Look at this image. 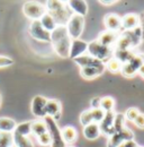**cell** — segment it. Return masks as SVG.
<instances>
[{"instance_id": "obj_22", "label": "cell", "mask_w": 144, "mask_h": 147, "mask_svg": "<svg viewBox=\"0 0 144 147\" xmlns=\"http://www.w3.org/2000/svg\"><path fill=\"white\" fill-rule=\"evenodd\" d=\"M14 132L20 135V136L28 137V135L32 134V121H26V122H21V123L17 125Z\"/></svg>"}, {"instance_id": "obj_2", "label": "cell", "mask_w": 144, "mask_h": 147, "mask_svg": "<svg viewBox=\"0 0 144 147\" xmlns=\"http://www.w3.org/2000/svg\"><path fill=\"white\" fill-rule=\"evenodd\" d=\"M88 55H91L92 58L106 63L109 59L114 57V49L113 48H107L103 44H100L98 41H92L88 43Z\"/></svg>"}, {"instance_id": "obj_16", "label": "cell", "mask_w": 144, "mask_h": 147, "mask_svg": "<svg viewBox=\"0 0 144 147\" xmlns=\"http://www.w3.org/2000/svg\"><path fill=\"white\" fill-rule=\"evenodd\" d=\"M61 113V103L57 100H47L46 102V115L57 119Z\"/></svg>"}, {"instance_id": "obj_23", "label": "cell", "mask_w": 144, "mask_h": 147, "mask_svg": "<svg viewBox=\"0 0 144 147\" xmlns=\"http://www.w3.org/2000/svg\"><path fill=\"white\" fill-rule=\"evenodd\" d=\"M122 62L119 60H117L115 57H113L111 59H109L107 62L105 63V67L106 69H108L110 73L113 74H116V73H119L122 70Z\"/></svg>"}, {"instance_id": "obj_15", "label": "cell", "mask_w": 144, "mask_h": 147, "mask_svg": "<svg viewBox=\"0 0 144 147\" xmlns=\"http://www.w3.org/2000/svg\"><path fill=\"white\" fill-rule=\"evenodd\" d=\"M100 134H101V130H100L99 123L92 122V123H90L88 126L83 127V136L88 140H95V139H97L100 136Z\"/></svg>"}, {"instance_id": "obj_25", "label": "cell", "mask_w": 144, "mask_h": 147, "mask_svg": "<svg viewBox=\"0 0 144 147\" xmlns=\"http://www.w3.org/2000/svg\"><path fill=\"white\" fill-rule=\"evenodd\" d=\"M114 105H115V101L113 100V97L105 96V97L100 98V109L104 110L106 113L107 112H111L113 109H114Z\"/></svg>"}, {"instance_id": "obj_8", "label": "cell", "mask_w": 144, "mask_h": 147, "mask_svg": "<svg viewBox=\"0 0 144 147\" xmlns=\"http://www.w3.org/2000/svg\"><path fill=\"white\" fill-rule=\"evenodd\" d=\"M88 50V43L83 40H72L71 43V50H70V58L71 59H75L78 57L86 55Z\"/></svg>"}, {"instance_id": "obj_28", "label": "cell", "mask_w": 144, "mask_h": 147, "mask_svg": "<svg viewBox=\"0 0 144 147\" xmlns=\"http://www.w3.org/2000/svg\"><path fill=\"white\" fill-rule=\"evenodd\" d=\"M92 117H91V111L90 110H85L81 114H80V123L86 127L90 123H92Z\"/></svg>"}, {"instance_id": "obj_36", "label": "cell", "mask_w": 144, "mask_h": 147, "mask_svg": "<svg viewBox=\"0 0 144 147\" xmlns=\"http://www.w3.org/2000/svg\"><path fill=\"white\" fill-rule=\"evenodd\" d=\"M139 73H140V75H141V76H142V77L144 78V65L142 66V67H141V68H140Z\"/></svg>"}, {"instance_id": "obj_31", "label": "cell", "mask_w": 144, "mask_h": 147, "mask_svg": "<svg viewBox=\"0 0 144 147\" xmlns=\"http://www.w3.org/2000/svg\"><path fill=\"white\" fill-rule=\"evenodd\" d=\"M14 65V60L6 55H0V68H6Z\"/></svg>"}, {"instance_id": "obj_12", "label": "cell", "mask_w": 144, "mask_h": 147, "mask_svg": "<svg viewBox=\"0 0 144 147\" xmlns=\"http://www.w3.org/2000/svg\"><path fill=\"white\" fill-rule=\"evenodd\" d=\"M140 17L136 14H127L122 18V27L126 31H132L139 27L140 25Z\"/></svg>"}, {"instance_id": "obj_9", "label": "cell", "mask_w": 144, "mask_h": 147, "mask_svg": "<svg viewBox=\"0 0 144 147\" xmlns=\"http://www.w3.org/2000/svg\"><path fill=\"white\" fill-rule=\"evenodd\" d=\"M104 25L110 32H117L122 28V18L116 14H108L104 18Z\"/></svg>"}, {"instance_id": "obj_21", "label": "cell", "mask_w": 144, "mask_h": 147, "mask_svg": "<svg viewBox=\"0 0 144 147\" xmlns=\"http://www.w3.org/2000/svg\"><path fill=\"white\" fill-rule=\"evenodd\" d=\"M14 134V145L16 147H34L33 142L25 136H20L18 134Z\"/></svg>"}, {"instance_id": "obj_6", "label": "cell", "mask_w": 144, "mask_h": 147, "mask_svg": "<svg viewBox=\"0 0 144 147\" xmlns=\"http://www.w3.org/2000/svg\"><path fill=\"white\" fill-rule=\"evenodd\" d=\"M29 34L33 38L41 42H51V33L45 31L39 20H33L29 25Z\"/></svg>"}, {"instance_id": "obj_37", "label": "cell", "mask_w": 144, "mask_h": 147, "mask_svg": "<svg viewBox=\"0 0 144 147\" xmlns=\"http://www.w3.org/2000/svg\"><path fill=\"white\" fill-rule=\"evenodd\" d=\"M1 100H2V96H1V94H0V105H1Z\"/></svg>"}, {"instance_id": "obj_13", "label": "cell", "mask_w": 144, "mask_h": 147, "mask_svg": "<svg viewBox=\"0 0 144 147\" xmlns=\"http://www.w3.org/2000/svg\"><path fill=\"white\" fill-rule=\"evenodd\" d=\"M73 60H74V62L78 63L81 68H82V67H97V66H103V65H105L104 62H101V61H99V60L92 58V57L89 55H81V57H78V58L73 59Z\"/></svg>"}, {"instance_id": "obj_29", "label": "cell", "mask_w": 144, "mask_h": 147, "mask_svg": "<svg viewBox=\"0 0 144 147\" xmlns=\"http://www.w3.org/2000/svg\"><path fill=\"white\" fill-rule=\"evenodd\" d=\"M37 140H38L39 145H42V146H50L52 144V142H53L52 140V137H51V135L49 132H46V134L37 137Z\"/></svg>"}, {"instance_id": "obj_24", "label": "cell", "mask_w": 144, "mask_h": 147, "mask_svg": "<svg viewBox=\"0 0 144 147\" xmlns=\"http://www.w3.org/2000/svg\"><path fill=\"white\" fill-rule=\"evenodd\" d=\"M14 134L0 132V147H14Z\"/></svg>"}, {"instance_id": "obj_18", "label": "cell", "mask_w": 144, "mask_h": 147, "mask_svg": "<svg viewBox=\"0 0 144 147\" xmlns=\"http://www.w3.org/2000/svg\"><path fill=\"white\" fill-rule=\"evenodd\" d=\"M77 136H78L77 130L71 126H65L64 128L61 129V138L68 144L74 143L77 139Z\"/></svg>"}, {"instance_id": "obj_10", "label": "cell", "mask_w": 144, "mask_h": 147, "mask_svg": "<svg viewBox=\"0 0 144 147\" xmlns=\"http://www.w3.org/2000/svg\"><path fill=\"white\" fill-rule=\"evenodd\" d=\"M67 6L73 11L75 15H80L85 17L88 13V3L83 0H70L67 1Z\"/></svg>"}, {"instance_id": "obj_35", "label": "cell", "mask_w": 144, "mask_h": 147, "mask_svg": "<svg viewBox=\"0 0 144 147\" xmlns=\"http://www.w3.org/2000/svg\"><path fill=\"white\" fill-rule=\"evenodd\" d=\"M99 2H100V3H104V5L106 3V6H108V3H110V5H114L116 1H113V0H111V1H101V0H100Z\"/></svg>"}, {"instance_id": "obj_34", "label": "cell", "mask_w": 144, "mask_h": 147, "mask_svg": "<svg viewBox=\"0 0 144 147\" xmlns=\"http://www.w3.org/2000/svg\"><path fill=\"white\" fill-rule=\"evenodd\" d=\"M136 146L137 145H136V143L134 140H127V142L122 143L118 147H136Z\"/></svg>"}, {"instance_id": "obj_32", "label": "cell", "mask_w": 144, "mask_h": 147, "mask_svg": "<svg viewBox=\"0 0 144 147\" xmlns=\"http://www.w3.org/2000/svg\"><path fill=\"white\" fill-rule=\"evenodd\" d=\"M134 125L140 129H144V113H140L134 120Z\"/></svg>"}, {"instance_id": "obj_19", "label": "cell", "mask_w": 144, "mask_h": 147, "mask_svg": "<svg viewBox=\"0 0 144 147\" xmlns=\"http://www.w3.org/2000/svg\"><path fill=\"white\" fill-rule=\"evenodd\" d=\"M39 22H41L43 28H44L45 31L50 32V33H52L54 30L56 28V26H57V24H56V22L54 20L53 16H52L51 14H49V13H46V14L41 18Z\"/></svg>"}, {"instance_id": "obj_11", "label": "cell", "mask_w": 144, "mask_h": 147, "mask_svg": "<svg viewBox=\"0 0 144 147\" xmlns=\"http://www.w3.org/2000/svg\"><path fill=\"white\" fill-rule=\"evenodd\" d=\"M105 69H106L105 65L97 66V67H82V68H80V75L85 79H93V78L103 75Z\"/></svg>"}, {"instance_id": "obj_27", "label": "cell", "mask_w": 144, "mask_h": 147, "mask_svg": "<svg viewBox=\"0 0 144 147\" xmlns=\"http://www.w3.org/2000/svg\"><path fill=\"white\" fill-rule=\"evenodd\" d=\"M65 5H63V2L62 1H47L46 2V10H49L47 13H50V14H52V13H56V11H59V10H61L63 7H64Z\"/></svg>"}, {"instance_id": "obj_14", "label": "cell", "mask_w": 144, "mask_h": 147, "mask_svg": "<svg viewBox=\"0 0 144 147\" xmlns=\"http://www.w3.org/2000/svg\"><path fill=\"white\" fill-rule=\"evenodd\" d=\"M97 41L107 48H113V45L117 43V33L110 32V31H105L99 35Z\"/></svg>"}, {"instance_id": "obj_7", "label": "cell", "mask_w": 144, "mask_h": 147, "mask_svg": "<svg viewBox=\"0 0 144 147\" xmlns=\"http://www.w3.org/2000/svg\"><path fill=\"white\" fill-rule=\"evenodd\" d=\"M46 102L47 100L42 95H37L32 101V113L37 118H45L46 117Z\"/></svg>"}, {"instance_id": "obj_4", "label": "cell", "mask_w": 144, "mask_h": 147, "mask_svg": "<svg viewBox=\"0 0 144 147\" xmlns=\"http://www.w3.org/2000/svg\"><path fill=\"white\" fill-rule=\"evenodd\" d=\"M65 27L68 30V33L71 37V40L80 38L82 32H83V28H85V17H82L80 15L72 14L69 20L67 22Z\"/></svg>"}, {"instance_id": "obj_20", "label": "cell", "mask_w": 144, "mask_h": 147, "mask_svg": "<svg viewBox=\"0 0 144 147\" xmlns=\"http://www.w3.org/2000/svg\"><path fill=\"white\" fill-rule=\"evenodd\" d=\"M47 132V126L44 121L37 120L32 122V134H34L36 137H39Z\"/></svg>"}, {"instance_id": "obj_1", "label": "cell", "mask_w": 144, "mask_h": 147, "mask_svg": "<svg viewBox=\"0 0 144 147\" xmlns=\"http://www.w3.org/2000/svg\"><path fill=\"white\" fill-rule=\"evenodd\" d=\"M72 40L65 25H57L56 28L51 33V44L56 55L63 59L70 58Z\"/></svg>"}, {"instance_id": "obj_33", "label": "cell", "mask_w": 144, "mask_h": 147, "mask_svg": "<svg viewBox=\"0 0 144 147\" xmlns=\"http://www.w3.org/2000/svg\"><path fill=\"white\" fill-rule=\"evenodd\" d=\"M100 98H101V97H93V98L91 100V109L100 108Z\"/></svg>"}, {"instance_id": "obj_38", "label": "cell", "mask_w": 144, "mask_h": 147, "mask_svg": "<svg viewBox=\"0 0 144 147\" xmlns=\"http://www.w3.org/2000/svg\"><path fill=\"white\" fill-rule=\"evenodd\" d=\"M136 147H143V146H136Z\"/></svg>"}, {"instance_id": "obj_30", "label": "cell", "mask_w": 144, "mask_h": 147, "mask_svg": "<svg viewBox=\"0 0 144 147\" xmlns=\"http://www.w3.org/2000/svg\"><path fill=\"white\" fill-rule=\"evenodd\" d=\"M140 113H141V112L137 110L136 108H129V109L126 110L125 118L128 121H133V122H134V120L136 119V117H137Z\"/></svg>"}, {"instance_id": "obj_3", "label": "cell", "mask_w": 144, "mask_h": 147, "mask_svg": "<svg viewBox=\"0 0 144 147\" xmlns=\"http://www.w3.org/2000/svg\"><path fill=\"white\" fill-rule=\"evenodd\" d=\"M23 13L27 18H29L33 22V20H41V18L47 13V10H46V7L41 2L26 1L23 7Z\"/></svg>"}, {"instance_id": "obj_26", "label": "cell", "mask_w": 144, "mask_h": 147, "mask_svg": "<svg viewBox=\"0 0 144 147\" xmlns=\"http://www.w3.org/2000/svg\"><path fill=\"white\" fill-rule=\"evenodd\" d=\"M91 111V117H92V121L96 122V123H101L103 120L105 119V115H106V112L104 110H101L100 108H97V109H90Z\"/></svg>"}, {"instance_id": "obj_5", "label": "cell", "mask_w": 144, "mask_h": 147, "mask_svg": "<svg viewBox=\"0 0 144 147\" xmlns=\"http://www.w3.org/2000/svg\"><path fill=\"white\" fill-rule=\"evenodd\" d=\"M144 65V57L143 55H134L131 60L123 63L121 73L125 77H132L136 73H139L140 68Z\"/></svg>"}, {"instance_id": "obj_17", "label": "cell", "mask_w": 144, "mask_h": 147, "mask_svg": "<svg viewBox=\"0 0 144 147\" xmlns=\"http://www.w3.org/2000/svg\"><path fill=\"white\" fill-rule=\"evenodd\" d=\"M17 127V122L8 117L0 118V132H14Z\"/></svg>"}]
</instances>
